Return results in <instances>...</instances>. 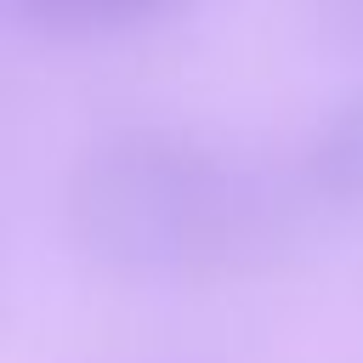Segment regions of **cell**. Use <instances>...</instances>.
Returning a JSON list of instances; mask_svg holds the SVG:
<instances>
[{"mask_svg": "<svg viewBox=\"0 0 363 363\" xmlns=\"http://www.w3.org/2000/svg\"><path fill=\"white\" fill-rule=\"evenodd\" d=\"M68 227L113 272L182 278L250 261L272 238V199L187 130L125 125L79 153Z\"/></svg>", "mask_w": 363, "mask_h": 363, "instance_id": "cell-1", "label": "cell"}, {"mask_svg": "<svg viewBox=\"0 0 363 363\" xmlns=\"http://www.w3.org/2000/svg\"><path fill=\"white\" fill-rule=\"evenodd\" d=\"M11 17L34 34L51 40H79V34H108V28H130L147 23L159 11H170L176 0H6Z\"/></svg>", "mask_w": 363, "mask_h": 363, "instance_id": "cell-3", "label": "cell"}, {"mask_svg": "<svg viewBox=\"0 0 363 363\" xmlns=\"http://www.w3.org/2000/svg\"><path fill=\"white\" fill-rule=\"evenodd\" d=\"M301 176L318 199L340 210H363V96H352L312 130L301 153Z\"/></svg>", "mask_w": 363, "mask_h": 363, "instance_id": "cell-2", "label": "cell"}, {"mask_svg": "<svg viewBox=\"0 0 363 363\" xmlns=\"http://www.w3.org/2000/svg\"><path fill=\"white\" fill-rule=\"evenodd\" d=\"M335 11H340V17H346L357 34H363V0H335Z\"/></svg>", "mask_w": 363, "mask_h": 363, "instance_id": "cell-4", "label": "cell"}]
</instances>
